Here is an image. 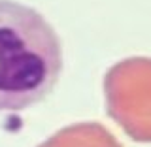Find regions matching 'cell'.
Wrapping results in <instances>:
<instances>
[{
	"label": "cell",
	"mask_w": 151,
	"mask_h": 147,
	"mask_svg": "<svg viewBox=\"0 0 151 147\" xmlns=\"http://www.w3.org/2000/svg\"><path fill=\"white\" fill-rule=\"evenodd\" d=\"M63 72V44L36 8L0 0V111L44 100Z\"/></svg>",
	"instance_id": "obj_1"
}]
</instances>
